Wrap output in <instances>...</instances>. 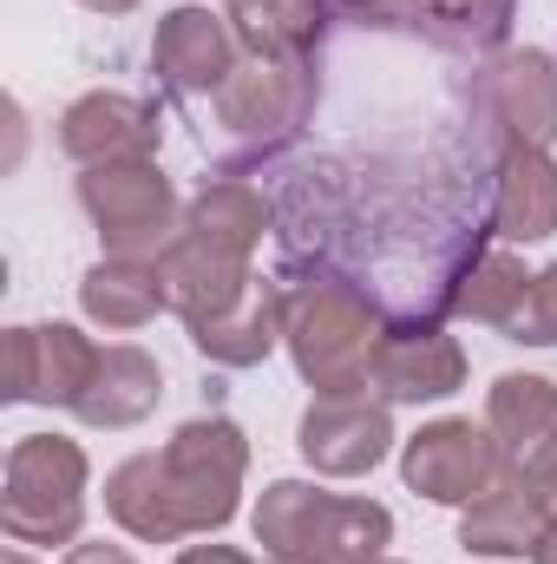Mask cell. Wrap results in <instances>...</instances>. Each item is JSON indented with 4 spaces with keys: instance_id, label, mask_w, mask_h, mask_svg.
<instances>
[{
    "instance_id": "obj_17",
    "label": "cell",
    "mask_w": 557,
    "mask_h": 564,
    "mask_svg": "<svg viewBox=\"0 0 557 564\" xmlns=\"http://www.w3.org/2000/svg\"><path fill=\"white\" fill-rule=\"evenodd\" d=\"M190 348L217 368H256L282 348V282L256 276L223 315L190 328Z\"/></svg>"
},
{
    "instance_id": "obj_3",
    "label": "cell",
    "mask_w": 557,
    "mask_h": 564,
    "mask_svg": "<svg viewBox=\"0 0 557 564\" xmlns=\"http://www.w3.org/2000/svg\"><path fill=\"white\" fill-rule=\"evenodd\" d=\"M92 459L66 433H20L0 466V532L13 545H79Z\"/></svg>"
},
{
    "instance_id": "obj_26",
    "label": "cell",
    "mask_w": 557,
    "mask_h": 564,
    "mask_svg": "<svg viewBox=\"0 0 557 564\" xmlns=\"http://www.w3.org/2000/svg\"><path fill=\"white\" fill-rule=\"evenodd\" d=\"M505 341H525V348H557V263H545L532 276V295L518 308V322L505 328Z\"/></svg>"
},
{
    "instance_id": "obj_19",
    "label": "cell",
    "mask_w": 557,
    "mask_h": 564,
    "mask_svg": "<svg viewBox=\"0 0 557 564\" xmlns=\"http://www.w3.org/2000/svg\"><path fill=\"white\" fill-rule=\"evenodd\" d=\"M106 512H112L119 532H132L144 545H177V539H190L184 506H177L171 473H164V453H132L125 466L106 473Z\"/></svg>"
},
{
    "instance_id": "obj_13",
    "label": "cell",
    "mask_w": 557,
    "mask_h": 564,
    "mask_svg": "<svg viewBox=\"0 0 557 564\" xmlns=\"http://www.w3.org/2000/svg\"><path fill=\"white\" fill-rule=\"evenodd\" d=\"M151 73H157L171 93H184V99L217 93V86L237 73V33H230V20L210 13V7H197V0L157 13V33H151Z\"/></svg>"
},
{
    "instance_id": "obj_22",
    "label": "cell",
    "mask_w": 557,
    "mask_h": 564,
    "mask_svg": "<svg viewBox=\"0 0 557 564\" xmlns=\"http://www.w3.org/2000/svg\"><path fill=\"white\" fill-rule=\"evenodd\" d=\"M250 282H256V263L223 257V250H204V243H190V237H177V243H171V257H164L171 315H177L184 328H197V322L223 315V308H230Z\"/></svg>"
},
{
    "instance_id": "obj_31",
    "label": "cell",
    "mask_w": 557,
    "mask_h": 564,
    "mask_svg": "<svg viewBox=\"0 0 557 564\" xmlns=\"http://www.w3.org/2000/svg\"><path fill=\"white\" fill-rule=\"evenodd\" d=\"M532 564H557V525L538 539V552H532Z\"/></svg>"
},
{
    "instance_id": "obj_10",
    "label": "cell",
    "mask_w": 557,
    "mask_h": 564,
    "mask_svg": "<svg viewBox=\"0 0 557 564\" xmlns=\"http://www.w3.org/2000/svg\"><path fill=\"white\" fill-rule=\"evenodd\" d=\"M295 453L321 479H361L394 453V401L381 394H315L295 421Z\"/></svg>"
},
{
    "instance_id": "obj_25",
    "label": "cell",
    "mask_w": 557,
    "mask_h": 564,
    "mask_svg": "<svg viewBox=\"0 0 557 564\" xmlns=\"http://www.w3.org/2000/svg\"><path fill=\"white\" fill-rule=\"evenodd\" d=\"M518 0H414L407 26L446 53H505Z\"/></svg>"
},
{
    "instance_id": "obj_7",
    "label": "cell",
    "mask_w": 557,
    "mask_h": 564,
    "mask_svg": "<svg viewBox=\"0 0 557 564\" xmlns=\"http://www.w3.org/2000/svg\"><path fill=\"white\" fill-rule=\"evenodd\" d=\"M485 426L499 440V466L538 492V506L557 525V381L499 375L485 394Z\"/></svg>"
},
{
    "instance_id": "obj_6",
    "label": "cell",
    "mask_w": 557,
    "mask_h": 564,
    "mask_svg": "<svg viewBox=\"0 0 557 564\" xmlns=\"http://www.w3.org/2000/svg\"><path fill=\"white\" fill-rule=\"evenodd\" d=\"M164 473H171V492L184 506V525L190 539H210L237 519L243 506V473H250V440L243 426L210 414V421H184L164 446Z\"/></svg>"
},
{
    "instance_id": "obj_23",
    "label": "cell",
    "mask_w": 557,
    "mask_h": 564,
    "mask_svg": "<svg viewBox=\"0 0 557 564\" xmlns=\"http://www.w3.org/2000/svg\"><path fill=\"white\" fill-rule=\"evenodd\" d=\"M223 20L250 59H315L328 0H223Z\"/></svg>"
},
{
    "instance_id": "obj_14",
    "label": "cell",
    "mask_w": 557,
    "mask_h": 564,
    "mask_svg": "<svg viewBox=\"0 0 557 564\" xmlns=\"http://www.w3.org/2000/svg\"><path fill=\"white\" fill-rule=\"evenodd\" d=\"M157 106L132 93H79L59 112V151L73 164H112V158H151L157 151Z\"/></svg>"
},
{
    "instance_id": "obj_20",
    "label": "cell",
    "mask_w": 557,
    "mask_h": 564,
    "mask_svg": "<svg viewBox=\"0 0 557 564\" xmlns=\"http://www.w3.org/2000/svg\"><path fill=\"white\" fill-rule=\"evenodd\" d=\"M79 308H86V322H99V328H112V335H132L144 322H157V315L171 308L164 263L99 257V263L79 276Z\"/></svg>"
},
{
    "instance_id": "obj_32",
    "label": "cell",
    "mask_w": 557,
    "mask_h": 564,
    "mask_svg": "<svg viewBox=\"0 0 557 564\" xmlns=\"http://www.w3.org/2000/svg\"><path fill=\"white\" fill-rule=\"evenodd\" d=\"M0 564H33V558H26V552H20V545H13V552H0Z\"/></svg>"
},
{
    "instance_id": "obj_29",
    "label": "cell",
    "mask_w": 557,
    "mask_h": 564,
    "mask_svg": "<svg viewBox=\"0 0 557 564\" xmlns=\"http://www.w3.org/2000/svg\"><path fill=\"white\" fill-rule=\"evenodd\" d=\"M171 564H256L250 552H237V545H184Z\"/></svg>"
},
{
    "instance_id": "obj_2",
    "label": "cell",
    "mask_w": 557,
    "mask_h": 564,
    "mask_svg": "<svg viewBox=\"0 0 557 564\" xmlns=\"http://www.w3.org/2000/svg\"><path fill=\"white\" fill-rule=\"evenodd\" d=\"M250 525L256 545L288 564H381L394 545V512L381 499L321 492L308 479H270Z\"/></svg>"
},
{
    "instance_id": "obj_34",
    "label": "cell",
    "mask_w": 557,
    "mask_h": 564,
    "mask_svg": "<svg viewBox=\"0 0 557 564\" xmlns=\"http://www.w3.org/2000/svg\"><path fill=\"white\" fill-rule=\"evenodd\" d=\"M276 564H288V558H276Z\"/></svg>"
},
{
    "instance_id": "obj_18",
    "label": "cell",
    "mask_w": 557,
    "mask_h": 564,
    "mask_svg": "<svg viewBox=\"0 0 557 564\" xmlns=\"http://www.w3.org/2000/svg\"><path fill=\"white\" fill-rule=\"evenodd\" d=\"M184 237L204 243V250H223V257L256 263V250H263V237H270V197H263L250 177H210V184L184 204Z\"/></svg>"
},
{
    "instance_id": "obj_30",
    "label": "cell",
    "mask_w": 557,
    "mask_h": 564,
    "mask_svg": "<svg viewBox=\"0 0 557 564\" xmlns=\"http://www.w3.org/2000/svg\"><path fill=\"white\" fill-rule=\"evenodd\" d=\"M86 13H106V20H119V13H132V7H144V0H79Z\"/></svg>"
},
{
    "instance_id": "obj_1",
    "label": "cell",
    "mask_w": 557,
    "mask_h": 564,
    "mask_svg": "<svg viewBox=\"0 0 557 564\" xmlns=\"http://www.w3.org/2000/svg\"><path fill=\"white\" fill-rule=\"evenodd\" d=\"M381 335H387V322L368 302V289H354V282L308 276L282 289V348L315 394H368Z\"/></svg>"
},
{
    "instance_id": "obj_28",
    "label": "cell",
    "mask_w": 557,
    "mask_h": 564,
    "mask_svg": "<svg viewBox=\"0 0 557 564\" xmlns=\"http://www.w3.org/2000/svg\"><path fill=\"white\" fill-rule=\"evenodd\" d=\"M59 564H139V558H132L125 545H106V539H99V545H66Z\"/></svg>"
},
{
    "instance_id": "obj_4",
    "label": "cell",
    "mask_w": 557,
    "mask_h": 564,
    "mask_svg": "<svg viewBox=\"0 0 557 564\" xmlns=\"http://www.w3.org/2000/svg\"><path fill=\"white\" fill-rule=\"evenodd\" d=\"M79 210L92 217L106 257H139L164 263L171 243L184 237V204L157 158H112V164H79Z\"/></svg>"
},
{
    "instance_id": "obj_11",
    "label": "cell",
    "mask_w": 557,
    "mask_h": 564,
    "mask_svg": "<svg viewBox=\"0 0 557 564\" xmlns=\"http://www.w3.org/2000/svg\"><path fill=\"white\" fill-rule=\"evenodd\" d=\"M479 106L499 144H557V59L545 46H505L479 73Z\"/></svg>"
},
{
    "instance_id": "obj_21",
    "label": "cell",
    "mask_w": 557,
    "mask_h": 564,
    "mask_svg": "<svg viewBox=\"0 0 557 564\" xmlns=\"http://www.w3.org/2000/svg\"><path fill=\"white\" fill-rule=\"evenodd\" d=\"M157 401H164V368L139 341H112V348H99L92 388H86V401L73 414L86 426H139L157 414Z\"/></svg>"
},
{
    "instance_id": "obj_16",
    "label": "cell",
    "mask_w": 557,
    "mask_h": 564,
    "mask_svg": "<svg viewBox=\"0 0 557 564\" xmlns=\"http://www.w3.org/2000/svg\"><path fill=\"white\" fill-rule=\"evenodd\" d=\"M545 532H551V512L512 473H499L472 506H459V545L472 558H532Z\"/></svg>"
},
{
    "instance_id": "obj_27",
    "label": "cell",
    "mask_w": 557,
    "mask_h": 564,
    "mask_svg": "<svg viewBox=\"0 0 557 564\" xmlns=\"http://www.w3.org/2000/svg\"><path fill=\"white\" fill-rule=\"evenodd\" d=\"M341 20H354V26H394V20H407L414 13V0H328Z\"/></svg>"
},
{
    "instance_id": "obj_5",
    "label": "cell",
    "mask_w": 557,
    "mask_h": 564,
    "mask_svg": "<svg viewBox=\"0 0 557 564\" xmlns=\"http://www.w3.org/2000/svg\"><path fill=\"white\" fill-rule=\"evenodd\" d=\"M315 99H321L315 59H237V73L210 93V112L237 151L270 158L308 132Z\"/></svg>"
},
{
    "instance_id": "obj_33",
    "label": "cell",
    "mask_w": 557,
    "mask_h": 564,
    "mask_svg": "<svg viewBox=\"0 0 557 564\" xmlns=\"http://www.w3.org/2000/svg\"><path fill=\"white\" fill-rule=\"evenodd\" d=\"M381 564H394V558H381Z\"/></svg>"
},
{
    "instance_id": "obj_15",
    "label": "cell",
    "mask_w": 557,
    "mask_h": 564,
    "mask_svg": "<svg viewBox=\"0 0 557 564\" xmlns=\"http://www.w3.org/2000/svg\"><path fill=\"white\" fill-rule=\"evenodd\" d=\"M492 237H505V243L557 237V158L545 144H499V164H492Z\"/></svg>"
},
{
    "instance_id": "obj_8",
    "label": "cell",
    "mask_w": 557,
    "mask_h": 564,
    "mask_svg": "<svg viewBox=\"0 0 557 564\" xmlns=\"http://www.w3.org/2000/svg\"><path fill=\"white\" fill-rule=\"evenodd\" d=\"M499 473H505L499 440L485 421L446 414V421H426L414 440H401V479L426 506H472Z\"/></svg>"
},
{
    "instance_id": "obj_9",
    "label": "cell",
    "mask_w": 557,
    "mask_h": 564,
    "mask_svg": "<svg viewBox=\"0 0 557 564\" xmlns=\"http://www.w3.org/2000/svg\"><path fill=\"white\" fill-rule=\"evenodd\" d=\"M99 368V341L73 322H20L7 328V401L20 408H79Z\"/></svg>"
},
{
    "instance_id": "obj_12",
    "label": "cell",
    "mask_w": 557,
    "mask_h": 564,
    "mask_svg": "<svg viewBox=\"0 0 557 564\" xmlns=\"http://www.w3.org/2000/svg\"><path fill=\"white\" fill-rule=\"evenodd\" d=\"M466 388V348L439 322H387L381 355H374V394L394 408L446 401Z\"/></svg>"
},
{
    "instance_id": "obj_24",
    "label": "cell",
    "mask_w": 557,
    "mask_h": 564,
    "mask_svg": "<svg viewBox=\"0 0 557 564\" xmlns=\"http://www.w3.org/2000/svg\"><path fill=\"white\" fill-rule=\"evenodd\" d=\"M532 276L538 270H525V257L505 243V250H485V257H472L459 282H452V295H446V308L459 315V322H479V328H512L518 322V308H525V295H532Z\"/></svg>"
}]
</instances>
